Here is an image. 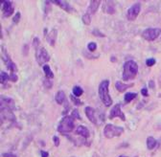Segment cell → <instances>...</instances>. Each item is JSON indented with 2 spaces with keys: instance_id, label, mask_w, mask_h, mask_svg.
I'll list each match as a JSON object with an SVG mask.
<instances>
[{
  "instance_id": "obj_20",
  "label": "cell",
  "mask_w": 161,
  "mask_h": 157,
  "mask_svg": "<svg viewBox=\"0 0 161 157\" xmlns=\"http://www.w3.org/2000/svg\"><path fill=\"white\" fill-rule=\"evenodd\" d=\"M156 144H157V142L153 137L150 136V137L147 138V148H148V149H153L156 147Z\"/></svg>"
},
{
  "instance_id": "obj_17",
  "label": "cell",
  "mask_w": 161,
  "mask_h": 157,
  "mask_svg": "<svg viewBox=\"0 0 161 157\" xmlns=\"http://www.w3.org/2000/svg\"><path fill=\"white\" fill-rule=\"evenodd\" d=\"M55 100H56V103L58 104H62L65 100H66V99H65V93L62 90L58 91L56 96H55Z\"/></svg>"
},
{
  "instance_id": "obj_25",
  "label": "cell",
  "mask_w": 161,
  "mask_h": 157,
  "mask_svg": "<svg viewBox=\"0 0 161 157\" xmlns=\"http://www.w3.org/2000/svg\"><path fill=\"white\" fill-rule=\"evenodd\" d=\"M0 75H1V83H2V84H6L7 81L10 80V76H9L8 74H7L6 72H3V71H2L1 74H0Z\"/></svg>"
},
{
  "instance_id": "obj_8",
  "label": "cell",
  "mask_w": 161,
  "mask_h": 157,
  "mask_svg": "<svg viewBox=\"0 0 161 157\" xmlns=\"http://www.w3.org/2000/svg\"><path fill=\"white\" fill-rule=\"evenodd\" d=\"M114 118H120L122 121L126 120L125 114H124L123 111L121 110V105L119 104H116L113 108H111L110 113H109V119L112 120Z\"/></svg>"
},
{
  "instance_id": "obj_32",
  "label": "cell",
  "mask_w": 161,
  "mask_h": 157,
  "mask_svg": "<svg viewBox=\"0 0 161 157\" xmlns=\"http://www.w3.org/2000/svg\"><path fill=\"white\" fill-rule=\"evenodd\" d=\"M43 83H44V86L46 87V88H52V86H53V83H52V82H50V80H45L44 82H43Z\"/></svg>"
},
{
  "instance_id": "obj_19",
  "label": "cell",
  "mask_w": 161,
  "mask_h": 157,
  "mask_svg": "<svg viewBox=\"0 0 161 157\" xmlns=\"http://www.w3.org/2000/svg\"><path fill=\"white\" fill-rule=\"evenodd\" d=\"M42 69H43V72H44V74H45V77L48 78V80L54 78V73L52 72V70H51V68H50L49 65L45 64V65L42 66Z\"/></svg>"
},
{
  "instance_id": "obj_39",
  "label": "cell",
  "mask_w": 161,
  "mask_h": 157,
  "mask_svg": "<svg viewBox=\"0 0 161 157\" xmlns=\"http://www.w3.org/2000/svg\"><path fill=\"white\" fill-rule=\"evenodd\" d=\"M119 157H129V156H126V155H121V156H119Z\"/></svg>"
},
{
  "instance_id": "obj_4",
  "label": "cell",
  "mask_w": 161,
  "mask_h": 157,
  "mask_svg": "<svg viewBox=\"0 0 161 157\" xmlns=\"http://www.w3.org/2000/svg\"><path fill=\"white\" fill-rule=\"evenodd\" d=\"M124 128L122 126H116L114 125L108 124L105 126L104 130V135L107 139H111L114 137H119L123 134Z\"/></svg>"
},
{
  "instance_id": "obj_34",
  "label": "cell",
  "mask_w": 161,
  "mask_h": 157,
  "mask_svg": "<svg viewBox=\"0 0 161 157\" xmlns=\"http://www.w3.org/2000/svg\"><path fill=\"white\" fill-rule=\"evenodd\" d=\"M53 141H54V144H55L56 147L60 146V138H58V136H54L53 137Z\"/></svg>"
},
{
  "instance_id": "obj_5",
  "label": "cell",
  "mask_w": 161,
  "mask_h": 157,
  "mask_svg": "<svg viewBox=\"0 0 161 157\" xmlns=\"http://www.w3.org/2000/svg\"><path fill=\"white\" fill-rule=\"evenodd\" d=\"M35 50H36V59L39 65H42V64H44L50 60V56L47 52V50L44 47L39 46V47L35 48Z\"/></svg>"
},
{
  "instance_id": "obj_35",
  "label": "cell",
  "mask_w": 161,
  "mask_h": 157,
  "mask_svg": "<svg viewBox=\"0 0 161 157\" xmlns=\"http://www.w3.org/2000/svg\"><path fill=\"white\" fill-rule=\"evenodd\" d=\"M141 94H142V96H144V97H148L149 96V93H148V89L147 88H142L141 89Z\"/></svg>"
},
{
  "instance_id": "obj_21",
  "label": "cell",
  "mask_w": 161,
  "mask_h": 157,
  "mask_svg": "<svg viewBox=\"0 0 161 157\" xmlns=\"http://www.w3.org/2000/svg\"><path fill=\"white\" fill-rule=\"evenodd\" d=\"M105 11L109 13V15H113L115 13V8H114V4L113 2H107L106 3V8H105Z\"/></svg>"
},
{
  "instance_id": "obj_38",
  "label": "cell",
  "mask_w": 161,
  "mask_h": 157,
  "mask_svg": "<svg viewBox=\"0 0 161 157\" xmlns=\"http://www.w3.org/2000/svg\"><path fill=\"white\" fill-rule=\"evenodd\" d=\"M149 85H150V87H151V88H153V87H155V82H153V81H151V82H149Z\"/></svg>"
},
{
  "instance_id": "obj_10",
  "label": "cell",
  "mask_w": 161,
  "mask_h": 157,
  "mask_svg": "<svg viewBox=\"0 0 161 157\" xmlns=\"http://www.w3.org/2000/svg\"><path fill=\"white\" fill-rule=\"evenodd\" d=\"M1 109H14V102L12 98L8 97H1Z\"/></svg>"
},
{
  "instance_id": "obj_24",
  "label": "cell",
  "mask_w": 161,
  "mask_h": 157,
  "mask_svg": "<svg viewBox=\"0 0 161 157\" xmlns=\"http://www.w3.org/2000/svg\"><path fill=\"white\" fill-rule=\"evenodd\" d=\"M83 93H84V90H83V88H80V86H74V87H73V95H74L75 97L82 96Z\"/></svg>"
},
{
  "instance_id": "obj_16",
  "label": "cell",
  "mask_w": 161,
  "mask_h": 157,
  "mask_svg": "<svg viewBox=\"0 0 161 157\" xmlns=\"http://www.w3.org/2000/svg\"><path fill=\"white\" fill-rule=\"evenodd\" d=\"M75 133L77 135H80V136L84 137V138H88V136H89V131L84 126H79L77 127Z\"/></svg>"
},
{
  "instance_id": "obj_13",
  "label": "cell",
  "mask_w": 161,
  "mask_h": 157,
  "mask_svg": "<svg viewBox=\"0 0 161 157\" xmlns=\"http://www.w3.org/2000/svg\"><path fill=\"white\" fill-rule=\"evenodd\" d=\"M51 3H54L55 5H58V7H61L62 10H64L65 12L71 13L72 11H74V9L72 8V6L66 2V1H62V0H55V1H52Z\"/></svg>"
},
{
  "instance_id": "obj_3",
  "label": "cell",
  "mask_w": 161,
  "mask_h": 157,
  "mask_svg": "<svg viewBox=\"0 0 161 157\" xmlns=\"http://www.w3.org/2000/svg\"><path fill=\"white\" fill-rule=\"evenodd\" d=\"M74 118L72 116H65L61 120L60 124H58V131L62 134L69 133L74 130Z\"/></svg>"
},
{
  "instance_id": "obj_6",
  "label": "cell",
  "mask_w": 161,
  "mask_h": 157,
  "mask_svg": "<svg viewBox=\"0 0 161 157\" xmlns=\"http://www.w3.org/2000/svg\"><path fill=\"white\" fill-rule=\"evenodd\" d=\"M161 34V29L159 28H148L143 31L142 38L148 41H153L155 40Z\"/></svg>"
},
{
  "instance_id": "obj_11",
  "label": "cell",
  "mask_w": 161,
  "mask_h": 157,
  "mask_svg": "<svg viewBox=\"0 0 161 157\" xmlns=\"http://www.w3.org/2000/svg\"><path fill=\"white\" fill-rule=\"evenodd\" d=\"M2 4H3V16L5 17L11 16L14 11L13 3L11 1H3Z\"/></svg>"
},
{
  "instance_id": "obj_36",
  "label": "cell",
  "mask_w": 161,
  "mask_h": 157,
  "mask_svg": "<svg viewBox=\"0 0 161 157\" xmlns=\"http://www.w3.org/2000/svg\"><path fill=\"white\" fill-rule=\"evenodd\" d=\"M40 153H41V157H48L49 156V153L47 152H44V151H41Z\"/></svg>"
},
{
  "instance_id": "obj_2",
  "label": "cell",
  "mask_w": 161,
  "mask_h": 157,
  "mask_svg": "<svg viewBox=\"0 0 161 157\" xmlns=\"http://www.w3.org/2000/svg\"><path fill=\"white\" fill-rule=\"evenodd\" d=\"M108 86H109V81L105 80L99 84V89H98L99 97L101 99L102 103L106 106H110L112 104V99L108 92Z\"/></svg>"
},
{
  "instance_id": "obj_12",
  "label": "cell",
  "mask_w": 161,
  "mask_h": 157,
  "mask_svg": "<svg viewBox=\"0 0 161 157\" xmlns=\"http://www.w3.org/2000/svg\"><path fill=\"white\" fill-rule=\"evenodd\" d=\"M84 112H85V115H86L87 119H88L92 124H97V119H96L95 110L93 108H91V106H86L85 109H84Z\"/></svg>"
},
{
  "instance_id": "obj_1",
  "label": "cell",
  "mask_w": 161,
  "mask_h": 157,
  "mask_svg": "<svg viewBox=\"0 0 161 157\" xmlns=\"http://www.w3.org/2000/svg\"><path fill=\"white\" fill-rule=\"evenodd\" d=\"M138 73V65L133 60H128L123 66V81L129 82L135 78Z\"/></svg>"
},
{
  "instance_id": "obj_26",
  "label": "cell",
  "mask_w": 161,
  "mask_h": 157,
  "mask_svg": "<svg viewBox=\"0 0 161 157\" xmlns=\"http://www.w3.org/2000/svg\"><path fill=\"white\" fill-rule=\"evenodd\" d=\"M70 100H71V102H72L73 104H74L75 105H77V106L82 105V104H83V103L80 102V100H79L77 97L73 96V95H70Z\"/></svg>"
},
{
  "instance_id": "obj_37",
  "label": "cell",
  "mask_w": 161,
  "mask_h": 157,
  "mask_svg": "<svg viewBox=\"0 0 161 157\" xmlns=\"http://www.w3.org/2000/svg\"><path fill=\"white\" fill-rule=\"evenodd\" d=\"M3 157H17L13 153H3Z\"/></svg>"
},
{
  "instance_id": "obj_31",
  "label": "cell",
  "mask_w": 161,
  "mask_h": 157,
  "mask_svg": "<svg viewBox=\"0 0 161 157\" xmlns=\"http://www.w3.org/2000/svg\"><path fill=\"white\" fill-rule=\"evenodd\" d=\"M72 117L74 118V119H78V120H80V114H79V111L78 109H74L72 111Z\"/></svg>"
},
{
  "instance_id": "obj_30",
  "label": "cell",
  "mask_w": 161,
  "mask_h": 157,
  "mask_svg": "<svg viewBox=\"0 0 161 157\" xmlns=\"http://www.w3.org/2000/svg\"><path fill=\"white\" fill-rule=\"evenodd\" d=\"M155 59H152V58H151V59H148L147 60H146V64H147V66H149V67H151V66H153L155 64Z\"/></svg>"
},
{
  "instance_id": "obj_9",
  "label": "cell",
  "mask_w": 161,
  "mask_h": 157,
  "mask_svg": "<svg viewBox=\"0 0 161 157\" xmlns=\"http://www.w3.org/2000/svg\"><path fill=\"white\" fill-rule=\"evenodd\" d=\"M2 50H3V52H4V55H5V58H3V60L6 64V66L7 68H8L9 70H11V72L12 73H16L17 71V64L14 63L11 59H10V57L9 55L6 53L5 51V48L2 47Z\"/></svg>"
},
{
  "instance_id": "obj_15",
  "label": "cell",
  "mask_w": 161,
  "mask_h": 157,
  "mask_svg": "<svg viewBox=\"0 0 161 157\" xmlns=\"http://www.w3.org/2000/svg\"><path fill=\"white\" fill-rule=\"evenodd\" d=\"M101 4L100 0H92L89 3L88 6V10H87V13H90V15H94V13H96V12L98 11V8Z\"/></svg>"
},
{
  "instance_id": "obj_33",
  "label": "cell",
  "mask_w": 161,
  "mask_h": 157,
  "mask_svg": "<svg viewBox=\"0 0 161 157\" xmlns=\"http://www.w3.org/2000/svg\"><path fill=\"white\" fill-rule=\"evenodd\" d=\"M17 76L14 74V73H11V75H10V80L12 81V82H16L17 81Z\"/></svg>"
},
{
  "instance_id": "obj_29",
  "label": "cell",
  "mask_w": 161,
  "mask_h": 157,
  "mask_svg": "<svg viewBox=\"0 0 161 157\" xmlns=\"http://www.w3.org/2000/svg\"><path fill=\"white\" fill-rule=\"evenodd\" d=\"M20 17H21V13H19V12H17V13H16V16H14L13 17V23H18L19 22V20H20Z\"/></svg>"
},
{
  "instance_id": "obj_18",
  "label": "cell",
  "mask_w": 161,
  "mask_h": 157,
  "mask_svg": "<svg viewBox=\"0 0 161 157\" xmlns=\"http://www.w3.org/2000/svg\"><path fill=\"white\" fill-rule=\"evenodd\" d=\"M131 86H133V84H125V83H123L119 81H117L115 82V88L119 92H124L125 90H127L128 88H129Z\"/></svg>"
},
{
  "instance_id": "obj_14",
  "label": "cell",
  "mask_w": 161,
  "mask_h": 157,
  "mask_svg": "<svg viewBox=\"0 0 161 157\" xmlns=\"http://www.w3.org/2000/svg\"><path fill=\"white\" fill-rule=\"evenodd\" d=\"M57 37H58V31H57V29L53 28V29L48 33L47 37H46L47 42H48V43H49L51 46H55Z\"/></svg>"
},
{
  "instance_id": "obj_7",
  "label": "cell",
  "mask_w": 161,
  "mask_h": 157,
  "mask_svg": "<svg viewBox=\"0 0 161 157\" xmlns=\"http://www.w3.org/2000/svg\"><path fill=\"white\" fill-rule=\"evenodd\" d=\"M141 11V4L140 3H135L127 12V18L130 21H133L137 18L139 13Z\"/></svg>"
},
{
  "instance_id": "obj_23",
  "label": "cell",
  "mask_w": 161,
  "mask_h": 157,
  "mask_svg": "<svg viewBox=\"0 0 161 157\" xmlns=\"http://www.w3.org/2000/svg\"><path fill=\"white\" fill-rule=\"evenodd\" d=\"M82 19H83L84 24L89 25V24L91 23V15H90V13H85L84 15L83 16Z\"/></svg>"
},
{
  "instance_id": "obj_22",
  "label": "cell",
  "mask_w": 161,
  "mask_h": 157,
  "mask_svg": "<svg viewBox=\"0 0 161 157\" xmlns=\"http://www.w3.org/2000/svg\"><path fill=\"white\" fill-rule=\"evenodd\" d=\"M136 96H137L136 93H130V92H129V93H127V94L125 95V97H124V99H125V103H126V104L130 103Z\"/></svg>"
},
{
  "instance_id": "obj_27",
  "label": "cell",
  "mask_w": 161,
  "mask_h": 157,
  "mask_svg": "<svg viewBox=\"0 0 161 157\" xmlns=\"http://www.w3.org/2000/svg\"><path fill=\"white\" fill-rule=\"evenodd\" d=\"M87 49H88L90 52H94L95 50L97 49V44L95 43V42H89L88 45H87Z\"/></svg>"
},
{
  "instance_id": "obj_28",
  "label": "cell",
  "mask_w": 161,
  "mask_h": 157,
  "mask_svg": "<svg viewBox=\"0 0 161 157\" xmlns=\"http://www.w3.org/2000/svg\"><path fill=\"white\" fill-rule=\"evenodd\" d=\"M92 34H93V35H95V37H99V38H104V37H106L105 34L101 33V31H99L98 29L93 30V31H92Z\"/></svg>"
}]
</instances>
